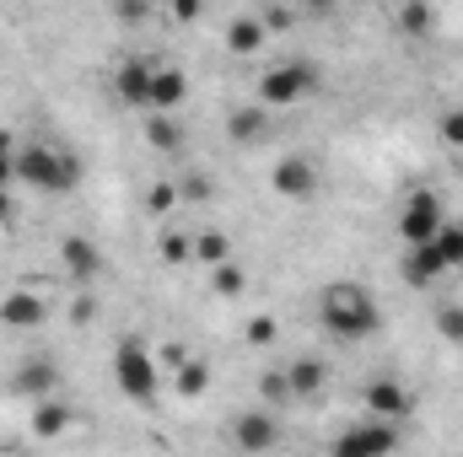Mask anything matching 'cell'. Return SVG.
I'll use <instances>...</instances> for the list:
<instances>
[{
  "label": "cell",
  "instance_id": "24",
  "mask_svg": "<svg viewBox=\"0 0 463 457\" xmlns=\"http://www.w3.org/2000/svg\"><path fill=\"white\" fill-rule=\"evenodd\" d=\"M259 398H264L269 409H286V404H297V393H291V377H286V366H280V371H264V377H259Z\"/></svg>",
  "mask_w": 463,
  "mask_h": 457
},
{
  "label": "cell",
  "instance_id": "16",
  "mask_svg": "<svg viewBox=\"0 0 463 457\" xmlns=\"http://www.w3.org/2000/svg\"><path fill=\"white\" fill-rule=\"evenodd\" d=\"M27 425H33L38 442H54V436L71 425V404H65L60 393H43V398H33V420H27Z\"/></svg>",
  "mask_w": 463,
  "mask_h": 457
},
{
  "label": "cell",
  "instance_id": "25",
  "mask_svg": "<svg viewBox=\"0 0 463 457\" xmlns=\"http://www.w3.org/2000/svg\"><path fill=\"white\" fill-rule=\"evenodd\" d=\"M194 258L200 264H222V258H232V237L227 231H194Z\"/></svg>",
  "mask_w": 463,
  "mask_h": 457
},
{
  "label": "cell",
  "instance_id": "7",
  "mask_svg": "<svg viewBox=\"0 0 463 457\" xmlns=\"http://www.w3.org/2000/svg\"><path fill=\"white\" fill-rule=\"evenodd\" d=\"M404 436H399V420H377V415H366V420H355L345 425L340 436H335V457H388L399 447Z\"/></svg>",
  "mask_w": 463,
  "mask_h": 457
},
{
  "label": "cell",
  "instance_id": "4",
  "mask_svg": "<svg viewBox=\"0 0 463 457\" xmlns=\"http://www.w3.org/2000/svg\"><path fill=\"white\" fill-rule=\"evenodd\" d=\"M453 269H463V221H448L431 242L404 247V258H399V275H404V285H415V291H431V285H437L442 275H453Z\"/></svg>",
  "mask_w": 463,
  "mask_h": 457
},
{
  "label": "cell",
  "instance_id": "19",
  "mask_svg": "<svg viewBox=\"0 0 463 457\" xmlns=\"http://www.w3.org/2000/svg\"><path fill=\"white\" fill-rule=\"evenodd\" d=\"M173 387H178V398H205L211 393V366L200 360V355H184L178 366H173Z\"/></svg>",
  "mask_w": 463,
  "mask_h": 457
},
{
  "label": "cell",
  "instance_id": "15",
  "mask_svg": "<svg viewBox=\"0 0 463 457\" xmlns=\"http://www.w3.org/2000/svg\"><path fill=\"white\" fill-rule=\"evenodd\" d=\"M49 318V302L38 291H5L0 296V323L5 329H38Z\"/></svg>",
  "mask_w": 463,
  "mask_h": 457
},
{
  "label": "cell",
  "instance_id": "14",
  "mask_svg": "<svg viewBox=\"0 0 463 457\" xmlns=\"http://www.w3.org/2000/svg\"><path fill=\"white\" fill-rule=\"evenodd\" d=\"M54 387H60V366L43 360V355L22 360V366L11 371V393H16V398H43V393H54Z\"/></svg>",
  "mask_w": 463,
  "mask_h": 457
},
{
  "label": "cell",
  "instance_id": "1",
  "mask_svg": "<svg viewBox=\"0 0 463 457\" xmlns=\"http://www.w3.org/2000/svg\"><path fill=\"white\" fill-rule=\"evenodd\" d=\"M318 323L335 334V340H372L383 329V307L366 285L355 280H329L324 296H318Z\"/></svg>",
  "mask_w": 463,
  "mask_h": 457
},
{
  "label": "cell",
  "instance_id": "23",
  "mask_svg": "<svg viewBox=\"0 0 463 457\" xmlns=\"http://www.w3.org/2000/svg\"><path fill=\"white\" fill-rule=\"evenodd\" d=\"M146 118V140L156 151H178L184 145V129H178V114H140Z\"/></svg>",
  "mask_w": 463,
  "mask_h": 457
},
{
  "label": "cell",
  "instance_id": "30",
  "mask_svg": "<svg viewBox=\"0 0 463 457\" xmlns=\"http://www.w3.org/2000/svg\"><path fill=\"white\" fill-rule=\"evenodd\" d=\"M173 205H178V183H151V189H146V210H151V216H167Z\"/></svg>",
  "mask_w": 463,
  "mask_h": 457
},
{
  "label": "cell",
  "instance_id": "28",
  "mask_svg": "<svg viewBox=\"0 0 463 457\" xmlns=\"http://www.w3.org/2000/svg\"><path fill=\"white\" fill-rule=\"evenodd\" d=\"M437 140L448 151H463V108H448V114L437 118Z\"/></svg>",
  "mask_w": 463,
  "mask_h": 457
},
{
  "label": "cell",
  "instance_id": "22",
  "mask_svg": "<svg viewBox=\"0 0 463 457\" xmlns=\"http://www.w3.org/2000/svg\"><path fill=\"white\" fill-rule=\"evenodd\" d=\"M211 291H216L222 302H237V296L248 291V275H242V264H237V258H222V264H211Z\"/></svg>",
  "mask_w": 463,
  "mask_h": 457
},
{
  "label": "cell",
  "instance_id": "36",
  "mask_svg": "<svg viewBox=\"0 0 463 457\" xmlns=\"http://www.w3.org/2000/svg\"><path fill=\"white\" fill-rule=\"evenodd\" d=\"M16 221V200H11V183H0V227Z\"/></svg>",
  "mask_w": 463,
  "mask_h": 457
},
{
  "label": "cell",
  "instance_id": "5",
  "mask_svg": "<svg viewBox=\"0 0 463 457\" xmlns=\"http://www.w3.org/2000/svg\"><path fill=\"white\" fill-rule=\"evenodd\" d=\"M313 92H318V70L302 65V60L275 65V70L259 76V103H264L269 114H280V108H291V103H302V98H313Z\"/></svg>",
  "mask_w": 463,
  "mask_h": 457
},
{
  "label": "cell",
  "instance_id": "29",
  "mask_svg": "<svg viewBox=\"0 0 463 457\" xmlns=\"http://www.w3.org/2000/svg\"><path fill=\"white\" fill-rule=\"evenodd\" d=\"M211 194H216V183H211L205 173H184V178H178V200L200 205V200H211Z\"/></svg>",
  "mask_w": 463,
  "mask_h": 457
},
{
  "label": "cell",
  "instance_id": "17",
  "mask_svg": "<svg viewBox=\"0 0 463 457\" xmlns=\"http://www.w3.org/2000/svg\"><path fill=\"white\" fill-rule=\"evenodd\" d=\"M264 135H269V108H264V103H248V108H232L227 114L232 145H259Z\"/></svg>",
  "mask_w": 463,
  "mask_h": 457
},
{
  "label": "cell",
  "instance_id": "6",
  "mask_svg": "<svg viewBox=\"0 0 463 457\" xmlns=\"http://www.w3.org/2000/svg\"><path fill=\"white\" fill-rule=\"evenodd\" d=\"M399 242L404 247H420V242H431L437 231L448 227V210H442V200H437V189H415V194H404V205H399Z\"/></svg>",
  "mask_w": 463,
  "mask_h": 457
},
{
  "label": "cell",
  "instance_id": "27",
  "mask_svg": "<svg viewBox=\"0 0 463 457\" xmlns=\"http://www.w3.org/2000/svg\"><path fill=\"white\" fill-rule=\"evenodd\" d=\"M437 334L448 344H463V302H442L437 307Z\"/></svg>",
  "mask_w": 463,
  "mask_h": 457
},
{
  "label": "cell",
  "instance_id": "12",
  "mask_svg": "<svg viewBox=\"0 0 463 457\" xmlns=\"http://www.w3.org/2000/svg\"><path fill=\"white\" fill-rule=\"evenodd\" d=\"M151 65H156V60L129 54V60H118V70H114V98L124 108H135V114L151 108Z\"/></svg>",
  "mask_w": 463,
  "mask_h": 457
},
{
  "label": "cell",
  "instance_id": "37",
  "mask_svg": "<svg viewBox=\"0 0 463 457\" xmlns=\"http://www.w3.org/2000/svg\"><path fill=\"white\" fill-rule=\"evenodd\" d=\"M345 0H302V11H313V16H329V11H340Z\"/></svg>",
  "mask_w": 463,
  "mask_h": 457
},
{
  "label": "cell",
  "instance_id": "33",
  "mask_svg": "<svg viewBox=\"0 0 463 457\" xmlns=\"http://www.w3.org/2000/svg\"><path fill=\"white\" fill-rule=\"evenodd\" d=\"M167 5H173V22L178 27H194L205 16V0H167Z\"/></svg>",
  "mask_w": 463,
  "mask_h": 457
},
{
  "label": "cell",
  "instance_id": "8",
  "mask_svg": "<svg viewBox=\"0 0 463 457\" xmlns=\"http://www.w3.org/2000/svg\"><path fill=\"white\" fill-rule=\"evenodd\" d=\"M269 189H275V200H291V205H307V200H318V189H324V173H318V162L313 156H280L275 167H269Z\"/></svg>",
  "mask_w": 463,
  "mask_h": 457
},
{
  "label": "cell",
  "instance_id": "32",
  "mask_svg": "<svg viewBox=\"0 0 463 457\" xmlns=\"http://www.w3.org/2000/svg\"><path fill=\"white\" fill-rule=\"evenodd\" d=\"M275 334H280V329H275V318H264V312H259V318H248V344L269 350V344H275Z\"/></svg>",
  "mask_w": 463,
  "mask_h": 457
},
{
  "label": "cell",
  "instance_id": "2",
  "mask_svg": "<svg viewBox=\"0 0 463 457\" xmlns=\"http://www.w3.org/2000/svg\"><path fill=\"white\" fill-rule=\"evenodd\" d=\"M16 183L33 189V194H71L81 183V162L60 145H43V140H22L16 145Z\"/></svg>",
  "mask_w": 463,
  "mask_h": 457
},
{
  "label": "cell",
  "instance_id": "9",
  "mask_svg": "<svg viewBox=\"0 0 463 457\" xmlns=\"http://www.w3.org/2000/svg\"><path fill=\"white\" fill-rule=\"evenodd\" d=\"M227 442L237 452H275L280 442H286V431H280V409H248V415H237L227 425Z\"/></svg>",
  "mask_w": 463,
  "mask_h": 457
},
{
  "label": "cell",
  "instance_id": "35",
  "mask_svg": "<svg viewBox=\"0 0 463 457\" xmlns=\"http://www.w3.org/2000/svg\"><path fill=\"white\" fill-rule=\"evenodd\" d=\"M114 16L135 27V22H146V16H151V0H114Z\"/></svg>",
  "mask_w": 463,
  "mask_h": 457
},
{
  "label": "cell",
  "instance_id": "3",
  "mask_svg": "<svg viewBox=\"0 0 463 457\" xmlns=\"http://www.w3.org/2000/svg\"><path fill=\"white\" fill-rule=\"evenodd\" d=\"M114 382H118V393H124L135 409H156L162 366H156V350L140 340V334H118V344H114Z\"/></svg>",
  "mask_w": 463,
  "mask_h": 457
},
{
  "label": "cell",
  "instance_id": "31",
  "mask_svg": "<svg viewBox=\"0 0 463 457\" xmlns=\"http://www.w3.org/2000/svg\"><path fill=\"white\" fill-rule=\"evenodd\" d=\"M259 22H264V27H269V33H286V27H291V22H297V11H291V5H280V0H269V5H264V11H259Z\"/></svg>",
  "mask_w": 463,
  "mask_h": 457
},
{
  "label": "cell",
  "instance_id": "10",
  "mask_svg": "<svg viewBox=\"0 0 463 457\" xmlns=\"http://www.w3.org/2000/svg\"><path fill=\"white\" fill-rule=\"evenodd\" d=\"M60 269H65L76 285H92V280H103L109 258H103V247H98L92 237L71 231V237H60Z\"/></svg>",
  "mask_w": 463,
  "mask_h": 457
},
{
  "label": "cell",
  "instance_id": "26",
  "mask_svg": "<svg viewBox=\"0 0 463 457\" xmlns=\"http://www.w3.org/2000/svg\"><path fill=\"white\" fill-rule=\"evenodd\" d=\"M156 253H162V264H194V237L189 231H162Z\"/></svg>",
  "mask_w": 463,
  "mask_h": 457
},
{
  "label": "cell",
  "instance_id": "34",
  "mask_svg": "<svg viewBox=\"0 0 463 457\" xmlns=\"http://www.w3.org/2000/svg\"><path fill=\"white\" fill-rule=\"evenodd\" d=\"M0 183H16V140L0 129Z\"/></svg>",
  "mask_w": 463,
  "mask_h": 457
},
{
  "label": "cell",
  "instance_id": "13",
  "mask_svg": "<svg viewBox=\"0 0 463 457\" xmlns=\"http://www.w3.org/2000/svg\"><path fill=\"white\" fill-rule=\"evenodd\" d=\"M189 103V76L178 65H151V108L146 114H178Z\"/></svg>",
  "mask_w": 463,
  "mask_h": 457
},
{
  "label": "cell",
  "instance_id": "20",
  "mask_svg": "<svg viewBox=\"0 0 463 457\" xmlns=\"http://www.w3.org/2000/svg\"><path fill=\"white\" fill-rule=\"evenodd\" d=\"M264 38H269V27H264L259 16H237V22L227 27V54L248 60V54H259V49H264Z\"/></svg>",
  "mask_w": 463,
  "mask_h": 457
},
{
  "label": "cell",
  "instance_id": "18",
  "mask_svg": "<svg viewBox=\"0 0 463 457\" xmlns=\"http://www.w3.org/2000/svg\"><path fill=\"white\" fill-rule=\"evenodd\" d=\"M286 377H291V393L297 398H324V387H329V366L318 355H297L286 366Z\"/></svg>",
  "mask_w": 463,
  "mask_h": 457
},
{
  "label": "cell",
  "instance_id": "11",
  "mask_svg": "<svg viewBox=\"0 0 463 457\" xmlns=\"http://www.w3.org/2000/svg\"><path fill=\"white\" fill-rule=\"evenodd\" d=\"M361 409L377 415V420H404V415H415V393L399 377H377V382L361 387Z\"/></svg>",
  "mask_w": 463,
  "mask_h": 457
},
{
  "label": "cell",
  "instance_id": "21",
  "mask_svg": "<svg viewBox=\"0 0 463 457\" xmlns=\"http://www.w3.org/2000/svg\"><path fill=\"white\" fill-rule=\"evenodd\" d=\"M393 22H399L404 38H431V33H437V11H431L426 0H399Z\"/></svg>",
  "mask_w": 463,
  "mask_h": 457
}]
</instances>
